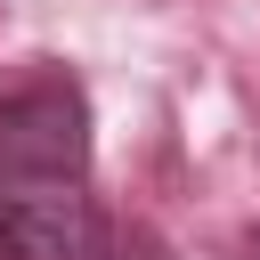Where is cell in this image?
<instances>
[{
  "instance_id": "7a4b0ae2",
  "label": "cell",
  "mask_w": 260,
  "mask_h": 260,
  "mask_svg": "<svg viewBox=\"0 0 260 260\" xmlns=\"http://www.w3.org/2000/svg\"><path fill=\"white\" fill-rule=\"evenodd\" d=\"M0 260H114L81 179H0Z\"/></svg>"
},
{
  "instance_id": "6da1fadb",
  "label": "cell",
  "mask_w": 260,
  "mask_h": 260,
  "mask_svg": "<svg viewBox=\"0 0 260 260\" xmlns=\"http://www.w3.org/2000/svg\"><path fill=\"white\" fill-rule=\"evenodd\" d=\"M0 179H89V89L73 73L0 81Z\"/></svg>"
}]
</instances>
